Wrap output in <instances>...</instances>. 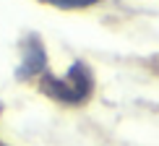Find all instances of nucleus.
<instances>
[{"label": "nucleus", "instance_id": "obj_2", "mask_svg": "<svg viewBox=\"0 0 159 146\" xmlns=\"http://www.w3.org/2000/svg\"><path fill=\"white\" fill-rule=\"evenodd\" d=\"M44 65H47L44 47H42V42H39V37L31 34L26 39V44L21 47V63H18L16 78L18 81H26V78L37 76V73H44Z\"/></svg>", "mask_w": 159, "mask_h": 146}, {"label": "nucleus", "instance_id": "obj_3", "mask_svg": "<svg viewBox=\"0 0 159 146\" xmlns=\"http://www.w3.org/2000/svg\"><path fill=\"white\" fill-rule=\"evenodd\" d=\"M42 3H50V5H55V8H65V11H70V8H86V5L102 3V0H42Z\"/></svg>", "mask_w": 159, "mask_h": 146}, {"label": "nucleus", "instance_id": "obj_1", "mask_svg": "<svg viewBox=\"0 0 159 146\" xmlns=\"http://www.w3.org/2000/svg\"><path fill=\"white\" fill-rule=\"evenodd\" d=\"M39 89L47 97L63 102V104H81L91 97L94 78H91V71L84 63H73L63 78H57V76L44 71L42 78H39Z\"/></svg>", "mask_w": 159, "mask_h": 146}, {"label": "nucleus", "instance_id": "obj_4", "mask_svg": "<svg viewBox=\"0 0 159 146\" xmlns=\"http://www.w3.org/2000/svg\"><path fill=\"white\" fill-rule=\"evenodd\" d=\"M0 112H3V102H0Z\"/></svg>", "mask_w": 159, "mask_h": 146}]
</instances>
